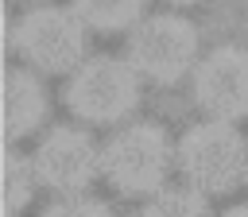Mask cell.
<instances>
[{
  "label": "cell",
  "instance_id": "obj_1",
  "mask_svg": "<svg viewBox=\"0 0 248 217\" xmlns=\"http://www.w3.org/2000/svg\"><path fill=\"white\" fill-rule=\"evenodd\" d=\"M124 62L140 81L174 85L198 62V27L178 12H155L128 27Z\"/></svg>",
  "mask_w": 248,
  "mask_h": 217
},
{
  "label": "cell",
  "instance_id": "obj_2",
  "mask_svg": "<svg viewBox=\"0 0 248 217\" xmlns=\"http://www.w3.org/2000/svg\"><path fill=\"white\" fill-rule=\"evenodd\" d=\"M170 163H174L170 136L159 124H147V120L124 124L120 132H112L97 147L101 174L124 194H155V190H163V182L170 174Z\"/></svg>",
  "mask_w": 248,
  "mask_h": 217
},
{
  "label": "cell",
  "instance_id": "obj_3",
  "mask_svg": "<svg viewBox=\"0 0 248 217\" xmlns=\"http://www.w3.org/2000/svg\"><path fill=\"white\" fill-rule=\"evenodd\" d=\"M174 163L186 174V186L205 194H225L236 182H244L248 167V143L236 124L202 120L186 128V136L174 143Z\"/></svg>",
  "mask_w": 248,
  "mask_h": 217
},
{
  "label": "cell",
  "instance_id": "obj_4",
  "mask_svg": "<svg viewBox=\"0 0 248 217\" xmlns=\"http://www.w3.org/2000/svg\"><path fill=\"white\" fill-rule=\"evenodd\" d=\"M66 105L74 116L89 120V124H112L124 120L128 112H136L140 105V78L132 74V66L116 54H93L81 58L70 70L66 81Z\"/></svg>",
  "mask_w": 248,
  "mask_h": 217
},
{
  "label": "cell",
  "instance_id": "obj_5",
  "mask_svg": "<svg viewBox=\"0 0 248 217\" xmlns=\"http://www.w3.org/2000/svg\"><path fill=\"white\" fill-rule=\"evenodd\" d=\"M16 54L43 74H70L85 58V27L62 4H43L19 16L12 31Z\"/></svg>",
  "mask_w": 248,
  "mask_h": 217
},
{
  "label": "cell",
  "instance_id": "obj_6",
  "mask_svg": "<svg viewBox=\"0 0 248 217\" xmlns=\"http://www.w3.org/2000/svg\"><path fill=\"white\" fill-rule=\"evenodd\" d=\"M194 97L209 120L232 124L248 116V50L236 43L213 46L194 62Z\"/></svg>",
  "mask_w": 248,
  "mask_h": 217
},
{
  "label": "cell",
  "instance_id": "obj_7",
  "mask_svg": "<svg viewBox=\"0 0 248 217\" xmlns=\"http://www.w3.org/2000/svg\"><path fill=\"white\" fill-rule=\"evenodd\" d=\"M27 163L35 170V182H43L58 194H81L101 174L97 143L81 128H50Z\"/></svg>",
  "mask_w": 248,
  "mask_h": 217
},
{
  "label": "cell",
  "instance_id": "obj_8",
  "mask_svg": "<svg viewBox=\"0 0 248 217\" xmlns=\"http://www.w3.org/2000/svg\"><path fill=\"white\" fill-rule=\"evenodd\" d=\"M46 116V89L31 70L12 66L4 74V132L8 140L31 136Z\"/></svg>",
  "mask_w": 248,
  "mask_h": 217
},
{
  "label": "cell",
  "instance_id": "obj_9",
  "mask_svg": "<svg viewBox=\"0 0 248 217\" xmlns=\"http://www.w3.org/2000/svg\"><path fill=\"white\" fill-rule=\"evenodd\" d=\"M147 0H70V12L89 31H124L136 19H143Z\"/></svg>",
  "mask_w": 248,
  "mask_h": 217
},
{
  "label": "cell",
  "instance_id": "obj_10",
  "mask_svg": "<svg viewBox=\"0 0 248 217\" xmlns=\"http://www.w3.org/2000/svg\"><path fill=\"white\" fill-rule=\"evenodd\" d=\"M140 217H209V205L190 186H163L147 198Z\"/></svg>",
  "mask_w": 248,
  "mask_h": 217
},
{
  "label": "cell",
  "instance_id": "obj_11",
  "mask_svg": "<svg viewBox=\"0 0 248 217\" xmlns=\"http://www.w3.org/2000/svg\"><path fill=\"white\" fill-rule=\"evenodd\" d=\"M35 170H31V163L19 155V151H8L4 155V209H8V217H16L23 205H31V198H35Z\"/></svg>",
  "mask_w": 248,
  "mask_h": 217
},
{
  "label": "cell",
  "instance_id": "obj_12",
  "mask_svg": "<svg viewBox=\"0 0 248 217\" xmlns=\"http://www.w3.org/2000/svg\"><path fill=\"white\" fill-rule=\"evenodd\" d=\"M43 217H112V209L89 194H62L58 202H50L43 209Z\"/></svg>",
  "mask_w": 248,
  "mask_h": 217
},
{
  "label": "cell",
  "instance_id": "obj_13",
  "mask_svg": "<svg viewBox=\"0 0 248 217\" xmlns=\"http://www.w3.org/2000/svg\"><path fill=\"white\" fill-rule=\"evenodd\" d=\"M221 217H248V202H244V205H232V209H225Z\"/></svg>",
  "mask_w": 248,
  "mask_h": 217
},
{
  "label": "cell",
  "instance_id": "obj_14",
  "mask_svg": "<svg viewBox=\"0 0 248 217\" xmlns=\"http://www.w3.org/2000/svg\"><path fill=\"white\" fill-rule=\"evenodd\" d=\"M170 4H198V0H170Z\"/></svg>",
  "mask_w": 248,
  "mask_h": 217
},
{
  "label": "cell",
  "instance_id": "obj_15",
  "mask_svg": "<svg viewBox=\"0 0 248 217\" xmlns=\"http://www.w3.org/2000/svg\"><path fill=\"white\" fill-rule=\"evenodd\" d=\"M244 182H248V167H244Z\"/></svg>",
  "mask_w": 248,
  "mask_h": 217
}]
</instances>
